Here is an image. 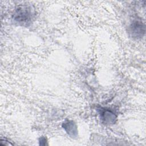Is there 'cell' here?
<instances>
[{"label":"cell","mask_w":146,"mask_h":146,"mask_svg":"<svg viewBox=\"0 0 146 146\" xmlns=\"http://www.w3.org/2000/svg\"><path fill=\"white\" fill-rule=\"evenodd\" d=\"M34 15V9L31 6L21 5L15 9L13 19L18 24L25 25L30 23Z\"/></svg>","instance_id":"1"},{"label":"cell","mask_w":146,"mask_h":146,"mask_svg":"<svg viewBox=\"0 0 146 146\" xmlns=\"http://www.w3.org/2000/svg\"><path fill=\"white\" fill-rule=\"evenodd\" d=\"M128 31L132 38H141L145 33V24L140 18H135L129 25Z\"/></svg>","instance_id":"2"},{"label":"cell","mask_w":146,"mask_h":146,"mask_svg":"<svg viewBox=\"0 0 146 146\" xmlns=\"http://www.w3.org/2000/svg\"><path fill=\"white\" fill-rule=\"evenodd\" d=\"M43 142H44L46 144V142H47V140L46 139V137H42L40 138V140H39V143H40V145H42L43 144Z\"/></svg>","instance_id":"5"},{"label":"cell","mask_w":146,"mask_h":146,"mask_svg":"<svg viewBox=\"0 0 146 146\" xmlns=\"http://www.w3.org/2000/svg\"><path fill=\"white\" fill-rule=\"evenodd\" d=\"M99 116L102 121L107 124H112L115 123L117 116L110 108H101L99 110Z\"/></svg>","instance_id":"3"},{"label":"cell","mask_w":146,"mask_h":146,"mask_svg":"<svg viewBox=\"0 0 146 146\" xmlns=\"http://www.w3.org/2000/svg\"><path fill=\"white\" fill-rule=\"evenodd\" d=\"M62 127L66 132L72 138L76 137L78 134L76 124L71 120H66L62 123Z\"/></svg>","instance_id":"4"}]
</instances>
